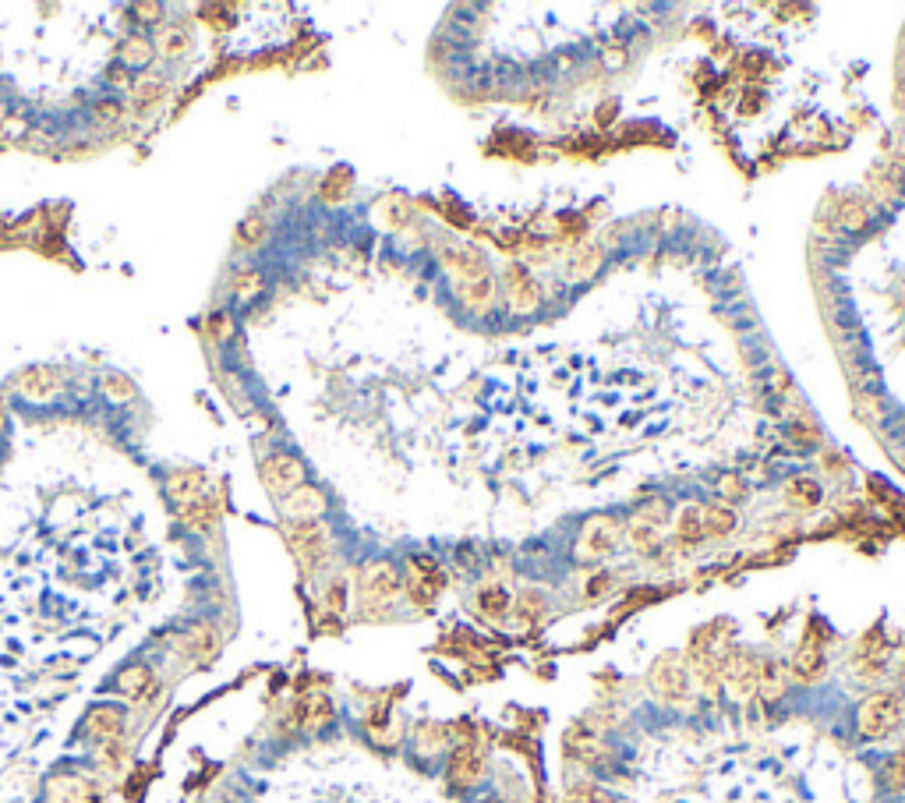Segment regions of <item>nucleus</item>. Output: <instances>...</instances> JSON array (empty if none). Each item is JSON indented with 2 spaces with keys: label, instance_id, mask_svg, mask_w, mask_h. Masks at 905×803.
<instances>
[{
  "label": "nucleus",
  "instance_id": "a19ab883",
  "mask_svg": "<svg viewBox=\"0 0 905 803\" xmlns=\"http://www.w3.org/2000/svg\"><path fill=\"white\" fill-rule=\"evenodd\" d=\"M135 11H138V15H145L142 22H156V18H160V11H163V8H160V4H138Z\"/></svg>",
  "mask_w": 905,
  "mask_h": 803
},
{
  "label": "nucleus",
  "instance_id": "c9c22d12",
  "mask_svg": "<svg viewBox=\"0 0 905 803\" xmlns=\"http://www.w3.org/2000/svg\"><path fill=\"white\" fill-rule=\"evenodd\" d=\"M322 605H326V612H333V616H340V612L347 609V581H343V577H336V581L329 584Z\"/></svg>",
  "mask_w": 905,
  "mask_h": 803
},
{
  "label": "nucleus",
  "instance_id": "423d86ee",
  "mask_svg": "<svg viewBox=\"0 0 905 803\" xmlns=\"http://www.w3.org/2000/svg\"><path fill=\"white\" fill-rule=\"evenodd\" d=\"M722 687L736 701L757 697V655L743 644H729L722 655Z\"/></svg>",
  "mask_w": 905,
  "mask_h": 803
},
{
  "label": "nucleus",
  "instance_id": "2f4dec72",
  "mask_svg": "<svg viewBox=\"0 0 905 803\" xmlns=\"http://www.w3.org/2000/svg\"><path fill=\"white\" fill-rule=\"evenodd\" d=\"M145 683H149V669L145 666H128L121 676H117V690H121V694H131V697H142Z\"/></svg>",
  "mask_w": 905,
  "mask_h": 803
},
{
  "label": "nucleus",
  "instance_id": "bb28decb",
  "mask_svg": "<svg viewBox=\"0 0 905 803\" xmlns=\"http://www.w3.org/2000/svg\"><path fill=\"white\" fill-rule=\"evenodd\" d=\"M881 782L888 793H905V747L895 750L881 768Z\"/></svg>",
  "mask_w": 905,
  "mask_h": 803
},
{
  "label": "nucleus",
  "instance_id": "dca6fc26",
  "mask_svg": "<svg viewBox=\"0 0 905 803\" xmlns=\"http://www.w3.org/2000/svg\"><path fill=\"white\" fill-rule=\"evenodd\" d=\"M757 697L764 704H778L785 697V666L778 658H757Z\"/></svg>",
  "mask_w": 905,
  "mask_h": 803
},
{
  "label": "nucleus",
  "instance_id": "1a4fd4ad",
  "mask_svg": "<svg viewBox=\"0 0 905 803\" xmlns=\"http://www.w3.org/2000/svg\"><path fill=\"white\" fill-rule=\"evenodd\" d=\"M439 262L446 266V273L453 276V283L478 280V276L492 273V266H488L485 252H478L474 245H464V241H442V245H439Z\"/></svg>",
  "mask_w": 905,
  "mask_h": 803
},
{
  "label": "nucleus",
  "instance_id": "f03ea898",
  "mask_svg": "<svg viewBox=\"0 0 905 803\" xmlns=\"http://www.w3.org/2000/svg\"><path fill=\"white\" fill-rule=\"evenodd\" d=\"M647 687L662 704H672V708H686L693 701V680L690 669H686L683 655L679 651H665L651 662L647 669Z\"/></svg>",
  "mask_w": 905,
  "mask_h": 803
},
{
  "label": "nucleus",
  "instance_id": "473e14b6",
  "mask_svg": "<svg viewBox=\"0 0 905 803\" xmlns=\"http://www.w3.org/2000/svg\"><path fill=\"white\" fill-rule=\"evenodd\" d=\"M266 238V216H248V220L237 227V245L241 248H255Z\"/></svg>",
  "mask_w": 905,
  "mask_h": 803
},
{
  "label": "nucleus",
  "instance_id": "4be33fe9",
  "mask_svg": "<svg viewBox=\"0 0 905 803\" xmlns=\"http://www.w3.org/2000/svg\"><path fill=\"white\" fill-rule=\"evenodd\" d=\"M202 475L198 471H177V475L167 478V496L174 499V503L188 506V503H198V496H202Z\"/></svg>",
  "mask_w": 905,
  "mask_h": 803
},
{
  "label": "nucleus",
  "instance_id": "0eeeda50",
  "mask_svg": "<svg viewBox=\"0 0 905 803\" xmlns=\"http://www.w3.org/2000/svg\"><path fill=\"white\" fill-rule=\"evenodd\" d=\"M563 750H566V758L577 761V765H584V768H605L612 761L609 743H605L601 733H594L591 722H573L563 736Z\"/></svg>",
  "mask_w": 905,
  "mask_h": 803
},
{
  "label": "nucleus",
  "instance_id": "c85d7f7f",
  "mask_svg": "<svg viewBox=\"0 0 905 803\" xmlns=\"http://www.w3.org/2000/svg\"><path fill=\"white\" fill-rule=\"evenodd\" d=\"M630 542H633V549L651 552L658 542H662V531H658V524H655V521H647V517H640V521H633V524H630Z\"/></svg>",
  "mask_w": 905,
  "mask_h": 803
},
{
  "label": "nucleus",
  "instance_id": "ea45409f",
  "mask_svg": "<svg viewBox=\"0 0 905 803\" xmlns=\"http://www.w3.org/2000/svg\"><path fill=\"white\" fill-rule=\"evenodd\" d=\"M612 588V577L609 574H598L591 581V588H587V598H598V595H605V591Z\"/></svg>",
  "mask_w": 905,
  "mask_h": 803
},
{
  "label": "nucleus",
  "instance_id": "412c9836",
  "mask_svg": "<svg viewBox=\"0 0 905 803\" xmlns=\"http://www.w3.org/2000/svg\"><path fill=\"white\" fill-rule=\"evenodd\" d=\"M18 390H22V397L29 400H46V397H54L57 390V372L54 368H29V372H22V379H18Z\"/></svg>",
  "mask_w": 905,
  "mask_h": 803
},
{
  "label": "nucleus",
  "instance_id": "72a5a7b5",
  "mask_svg": "<svg viewBox=\"0 0 905 803\" xmlns=\"http://www.w3.org/2000/svg\"><path fill=\"white\" fill-rule=\"evenodd\" d=\"M160 46H163V54H167V57H181V54H188L191 39H188V32H184V29L170 25V29L160 32Z\"/></svg>",
  "mask_w": 905,
  "mask_h": 803
},
{
  "label": "nucleus",
  "instance_id": "ddd939ff",
  "mask_svg": "<svg viewBox=\"0 0 905 803\" xmlns=\"http://www.w3.org/2000/svg\"><path fill=\"white\" fill-rule=\"evenodd\" d=\"M280 510H283L287 521L312 524V521H319L322 513H326V496H322L319 489H312V485H297L290 496L280 499Z\"/></svg>",
  "mask_w": 905,
  "mask_h": 803
},
{
  "label": "nucleus",
  "instance_id": "b1692460",
  "mask_svg": "<svg viewBox=\"0 0 905 803\" xmlns=\"http://www.w3.org/2000/svg\"><path fill=\"white\" fill-rule=\"evenodd\" d=\"M704 531L708 538H729L736 531V513L722 503H704Z\"/></svg>",
  "mask_w": 905,
  "mask_h": 803
},
{
  "label": "nucleus",
  "instance_id": "e433bc0d",
  "mask_svg": "<svg viewBox=\"0 0 905 803\" xmlns=\"http://www.w3.org/2000/svg\"><path fill=\"white\" fill-rule=\"evenodd\" d=\"M103 386H107L110 400H131L135 397V386H131V379H124V375H107Z\"/></svg>",
  "mask_w": 905,
  "mask_h": 803
},
{
  "label": "nucleus",
  "instance_id": "2eb2a0df",
  "mask_svg": "<svg viewBox=\"0 0 905 803\" xmlns=\"http://www.w3.org/2000/svg\"><path fill=\"white\" fill-rule=\"evenodd\" d=\"M453 291H457L460 305H464L467 312L485 315L495 301V276L488 273V276H478V280H460V283H453Z\"/></svg>",
  "mask_w": 905,
  "mask_h": 803
},
{
  "label": "nucleus",
  "instance_id": "c756f323",
  "mask_svg": "<svg viewBox=\"0 0 905 803\" xmlns=\"http://www.w3.org/2000/svg\"><path fill=\"white\" fill-rule=\"evenodd\" d=\"M131 92H135L138 103H160L163 92H167V82H163L160 75H142L135 85H131Z\"/></svg>",
  "mask_w": 905,
  "mask_h": 803
},
{
  "label": "nucleus",
  "instance_id": "7c9ffc66",
  "mask_svg": "<svg viewBox=\"0 0 905 803\" xmlns=\"http://www.w3.org/2000/svg\"><path fill=\"white\" fill-rule=\"evenodd\" d=\"M517 609H520V623L531 627V623H538L541 616H545V595H541V591H524V595L517 598Z\"/></svg>",
  "mask_w": 905,
  "mask_h": 803
},
{
  "label": "nucleus",
  "instance_id": "f704fd0d",
  "mask_svg": "<svg viewBox=\"0 0 905 803\" xmlns=\"http://www.w3.org/2000/svg\"><path fill=\"white\" fill-rule=\"evenodd\" d=\"M259 291H262V276L255 273V269H241V273H237V280H234L237 301H251Z\"/></svg>",
  "mask_w": 905,
  "mask_h": 803
},
{
  "label": "nucleus",
  "instance_id": "20e7f679",
  "mask_svg": "<svg viewBox=\"0 0 905 803\" xmlns=\"http://www.w3.org/2000/svg\"><path fill=\"white\" fill-rule=\"evenodd\" d=\"M619 538H623V524L616 517H609V513H594L580 528L573 556H577V563H601V559H609L616 552Z\"/></svg>",
  "mask_w": 905,
  "mask_h": 803
},
{
  "label": "nucleus",
  "instance_id": "7ed1b4c3",
  "mask_svg": "<svg viewBox=\"0 0 905 803\" xmlns=\"http://www.w3.org/2000/svg\"><path fill=\"white\" fill-rule=\"evenodd\" d=\"M902 715V697L895 690H874L870 697H863L856 712V729L863 740H884L902 726Z\"/></svg>",
  "mask_w": 905,
  "mask_h": 803
},
{
  "label": "nucleus",
  "instance_id": "a878e982",
  "mask_svg": "<svg viewBox=\"0 0 905 803\" xmlns=\"http://www.w3.org/2000/svg\"><path fill=\"white\" fill-rule=\"evenodd\" d=\"M188 648H191V655H195V658L209 662V658L220 651V634H216L213 627H206V623H202V627H195L188 634Z\"/></svg>",
  "mask_w": 905,
  "mask_h": 803
},
{
  "label": "nucleus",
  "instance_id": "393cba45",
  "mask_svg": "<svg viewBox=\"0 0 905 803\" xmlns=\"http://www.w3.org/2000/svg\"><path fill=\"white\" fill-rule=\"evenodd\" d=\"M563 803H616V796H612L609 789H601L598 782L580 779V782H570V786H566Z\"/></svg>",
  "mask_w": 905,
  "mask_h": 803
},
{
  "label": "nucleus",
  "instance_id": "4468645a",
  "mask_svg": "<svg viewBox=\"0 0 905 803\" xmlns=\"http://www.w3.org/2000/svg\"><path fill=\"white\" fill-rule=\"evenodd\" d=\"M824 666H828V658H824V648L821 641H814V637H807V641L799 644V651L792 655V680L799 683H817L824 676Z\"/></svg>",
  "mask_w": 905,
  "mask_h": 803
},
{
  "label": "nucleus",
  "instance_id": "6e6552de",
  "mask_svg": "<svg viewBox=\"0 0 905 803\" xmlns=\"http://www.w3.org/2000/svg\"><path fill=\"white\" fill-rule=\"evenodd\" d=\"M290 549H294L297 563L305 566V574L315 577L322 566H326V559H329V535H326V528H322L319 521L297 524V528L290 531Z\"/></svg>",
  "mask_w": 905,
  "mask_h": 803
},
{
  "label": "nucleus",
  "instance_id": "9d476101",
  "mask_svg": "<svg viewBox=\"0 0 905 803\" xmlns=\"http://www.w3.org/2000/svg\"><path fill=\"white\" fill-rule=\"evenodd\" d=\"M502 283H506V301H510L513 312H520V315L538 312L541 287H538V280H534L531 269H527V266H506V273H502Z\"/></svg>",
  "mask_w": 905,
  "mask_h": 803
},
{
  "label": "nucleus",
  "instance_id": "5701e85b",
  "mask_svg": "<svg viewBox=\"0 0 905 803\" xmlns=\"http://www.w3.org/2000/svg\"><path fill=\"white\" fill-rule=\"evenodd\" d=\"M301 726L305 729H326L329 722H333V701H329L326 694H312L305 697V704H301Z\"/></svg>",
  "mask_w": 905,
  "mask_h": 803
},
{
  "label": "nucleus",
  "instance_id": "39448f33",
  "mask_svg": "<svg viewBox=\"0 0 905 803\" xmlns=\"http://www.w3.org/2000/svg\"><path fill=\"white\" fill-rule=\"evenodd\" d=\"M442 588H446V574H442L439 559L432 556H411L404 574V595L414 609H432L439 602Z\"/></svg>",
  "mask_w": 905,
  "mask_h": 803
},
{
  "label": "nucleus",
  "instance_id": "f3484780",
  "mask_svg": "<svg viewBox=\"0 0 905 803\" xmlns=\"http://www.w3.org/2000/svg\"><path fill=\"white\" fill-rule=\"evenodd\" d=\"M121 729H124V712L114 708V704H99V708L89 712V719H85V736H92V740H114V736H121Z\"/></svg>",
  "mask_w": 905,
  "mask_h": 803
},
{
  "label": "nucleus",
  "instance_id": "9b49d317",
  "mask_svg": "<svg viewBox=\"0 0 905 803\" xmlns=\"http://www.w3.org/2000/svg\"><path fill=\"white\" fill-rule=\"evenodd\" d=\"M262 482H266V489L273 492V496H290V492L297 489V485H305V464L297 457H290V453H276V457H269L266 464H262Z\"/></svg>",
  "mask_w": 905,
  "mask_h": 803
},
{
  "label": "nucleus",
  "instance_id": "aec40b11",
  "mask_svg": "<svg viewBox=\"0 0 905 803\" xmlns=\"http://www.w3.org/2000/svg\"><path fill=\"white\" fill-rule=\"evenodd\" d=\"M676 538L683 545H700L708 542V531H704V503L683 506L676 517Z\"/></svg>",
  "mask_w": 905,
  "mask_h": 803
},
{
  "label": "nucleus",
  "instance_id": "f8f14e48",
  "mask_svg": "<svg viewBox=\"0 0 905 803\" xmlns=\"http://www.w3.org/2000/svg\"><path fill=\"white\" fill-rule=\"evenodd\" d=\"M446 775L453 786H478L485 779V754L474 743H457L453 754H449Z\"/></svg>",
  "mask_w": 905,
  "mask_h": 803
},
{
  "label": "nucleus",
  "instance_id": "6ab92c4d",
  "mask_svg": "<svg viewBox=\"0 0 905 803\" xmlns=\"http://www.w3.org/2000/svg\"><path fill=\"white\" fill-rule=\"evenodd\" d=\"M821 499H824V492H821V485H817L814 478L796 475V478L785 482V503H789L792 510H817Z\"/></svg>",
  "mask_w": 905,
  "mask_h": 803
},
{
  "label": "nucleus",
  "instance_id": "f257e3e1",
  "mask_svg": "<svg viewBox=\"0 0 905 803\" xmlns=\"http://www.w3.org/2000/svg\"><path fill=\"white\" fill-rule=\"evenodd\" d=\"M404 595V574L396 570L389 559H372L361 570L358 581V602L365 616H382L396 605V598Z\"/></svg>",
  "mask_w": 905,
  "mask_h": 803
},
{
  "label": "nucleus",
  "instance_id": "58836bf2",
  "mask_svg": "<svg viewBox=\"0 0 905 803\" xmlns=\"http://www.w3.org/2000/svg\"><path fill=\"white\" fill-rule=\"evenodd\" d=\"M209 329H213L216 340L230 337V315H213V319H209Z\"/></svg>",
  "mask_w": 905,
  "mask_h": 803
},
{
  "label": "nucleus",
  "instance_id": "a211bd4d",
  "mask_svg": "<svg viewBox=\"0 0 905 803\" xmlns=\"http://www.w3.org/2000/svg\"><path fill=\"white\" fill-rule=\"evenodd\" d=\"M474 602H478V612L485 616L488 623H502L506 616H510V609H513L510 591L502 588V584H485V588L478 591V598H474Z\"/></svg>",
  "mask_w": 905,
  "mask_h": 803
},
{
  "label": "nucleus",
  "instance_id": "4c0bfd02",
  "mask_svg": "<svg viewBox=\"0 0 905 803\" xmlns=\"http://www.w3.org/2000/svg\"><path fill=\"white\" fill-rule=\"evenodd\" d=\"M121 114H124V107L121 103H114V100H103V103H96V117L103 124H110V121H121Z\"/></svg>",
  "mask_w": 905,
  "mask_h": 803
},
{
  "label": "nucleus",
  "instance_id": "cd10ccee",
  "mask_svg": "<svg viewBox=\"0 0 905 803\" xmlns=\"http://www.w3.org/2000/svg\"><path fill=\"white\" fill-rule=\"evenodd\" d=\"M153 61V46H149V39L142 36H131L121 43V64H128V68H145V64Z\"/></svg>",
  "mask_w": 905,
  "mask_h": 803
}]
</instances>
